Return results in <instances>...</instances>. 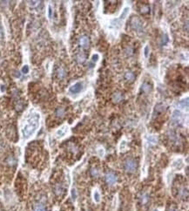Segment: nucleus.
Wrapping results in <instances>:
<instances>
[{
  "instance_id": "obj_1",
  "label": "nucleus",
  "mask_w": 189,
  "mask_h": 211,
  "mask_svg": "<svg viewBox=\"0 0 189 211\" xmlns=\"http://www.w3.org/2000/svg\"><path fill=\"white\" fill-rule=\"evenodd\" d=\"M39 120L40 116L38 113H31L26 119L22 127V134L24 139H30L31 136L34 135L39 127Z\"/></svg>"
},
{
  "instance_id": "obj_2",
  "label": "nucleus",
  "mask_w": 189,
  "mask_h": 211,
  "mask_svg": "<svg viewBox=\"0 0 189 211\" xmlns=\"http://www.w3.org/2000/svg\"><path fill=\"white\" fill-rule=\"evenodd\" d=\"M137 168V162L133 159H128L125 162V169L129 173H133Z\"/></svg>"
},
{
  "instance_id": "obj_3",
  "label": "nucleus",
  "mask_w": 189,
  "mask_h": 211,
  "mask_svg": "<svg viewBox=\"0 0 189 211\" xmlns=\"http://www.w3.org/2000/svg\"><path fill=\"white\" fill-rule=\"evenodd\" d=\"M131 25L135 31H140L142 29V23L138 17H133L131 19Z\"/></svg>"
},
{
  "instance_id": "obj_4",
  "label": "nucleus",
  "mask_w": 189,
  "mask_h": 211,
  "mask_svg": "<svg viewBox=\"0 0 189 211\" xmlns=\"http://www.w3.org/2000/svg\"><path fill=\"white\" fill-rule=\"evenodd\" d=\"M82 88H83L82 83L77 82V83H75V84L73 85V86L70 87L69 91H70V93H79L81 90H82Z\"/></svg>"
},
{
  "instance_id": "obj_5",
  "label": "nucleus",
  "mask_w": 189,
  "mask_h": 211,
  "mask_svg": "<svg viewBox=\"0 0 189 211\" xmlns=\"http://www.w3.org/2000/svg\"><path fill=\"white\" fill-rule=\"evenodd\" d=\"M105 181L110 185H113V184L117 182V176L114 174H112V173H108L105 175Z\"/></svg>"
},
{
  "instance_id": "obj_6",
  "label": "nucleus",
  "mask_w": 189,
  "mask_h": 211,
  "mask_svg": "<svg viewBox=\"0 0 189 211\" xmlns=\"http://www.w3.org/2000/svg\"><path fill=\"white\" fill-rule=\"evenodd\" d=\"M79 46L83 48H88L90 46V39L87 36H83L79 39Z\"/></svg>"
},
{
  "instance_id": "obj_7",
  "label": "nucleus",
  "mask_w": 189,
  "mask_h": 211,
  "mask_svg": "<svg viewBox=\"0 0 189 211\" xmlns=\"http://www.w3.org/2000/svg\"><path fill=\"white\" fill-rule=\"evenodd\" d=\"M67 132H68V127L66 126H64L56 132V135H57L58 138H62L67 134Z\"/></svg>"
},
{
  "instance_id": "obj_8",
  "label": "nucleus",
  "mask_w": 189,
  "mask_h": 211,
  "mask_svg": "<svg viewBox=\"0 0 189 211\" xmlns=\"http://www.w3.org/2000/svg\"><path fill=\"white\" fill-rule=\"evenodd\" d=\"M112 100L114 103H120L123 100V95L121 93H115L112 96Z\"/></svg>"
},
{
  "instance_id": "obj_9",
  "label": "nucleus",
  "mask_w": 189,
  "mask_h": 211,
  "mask_svg": "<svg viewBox=\"0 0 189 211\" xmlns=\"http://www.w3.org/2000/svg\"><path fill=\"white\" fill-rule=\"evenodd\" d=\"M66 76V69H65L64 67H59V68L58 69V78L62 80V78H64Z\"/></svg>"
},
{
  "instance_id": "obj_10",
  "label": "nucleus",
  "mask_w": 189,
  "mask_h": 211,
  "mask_svg": "<svg viewBox=\"0 0 189 211\" xmlns=\"http://www.w3.org/2000/svg\"><path fill=\"white\" fill-rule=\"evenodd\" d=\"M125 78L128 82H132L135 78V75L132 73V72H127V73H125Z\"/></svg>"
},
{
  "instance_id": "obj_11",
  "label": "nucleus",
  "mask_w": 189,
  "mask_h": 211,
  "mask_svg": "<svg viewBox=\"0 0 189 211\" xmlns=\"http://www.w3.org/2000/svg\"><path fill=\"white\" fill-rule=\"evenodd\" d=\"M65 113H66V110H65L64 107H58V108L56 110V115H57V117H59V118L64 117Z\"/></svg>"
},
{
  "instance_id": "obj_12",
  "label": "nucleus",
  "mask_w": 189,
  "mask_h": 211,
  "mask_svg": "<svg viewBox=\"0 0 189 211\" xmlns=\"http://www.w3.org/2000/svg\"><path fill=\"white\" fill-rule=\"evenodd\" d=\"M93 200L97 203H100L101 201V196H100V192L97 191V190H95V191L93 192Z\"/></svg>"
},
{
  "instance_id": "obj_13",
  "label": "nucleus",
  "mask_w": 189,
  "mask_h": 211,
  "mask_svg": "<svg viewBox=\"0 0 189 211\" xmlns=\"http://www.w3.org/2000/svg\"><path fill=\"white\" fill-rule=\"evenodd\" d=\"M85 59H86V56H85V53H79V54H78L77 56V61L78 63H83V62H85Z\"/></svg>"
},
{
  "instance_id": "obj_14",
  "label": "nucleus",
  "mask_w": 189,
  "mask_h": 211,
  "mask_svg": "<svg viewBox=\"0 0 189 211\" xmlns=\"http://www.w3.org/2000/svg\"><path fill=\"white\" fill-rule=\"evenodd\" d=\"M151 85L148 84V83H144L142 85V87H141V89L143 90V92H145V93H148V92H150L151 90Z\"/></svg>"
},
{
  "instance_id": "obj_15",
  "label": "nucleus",
  "mask_w": 189,
  "mask_h": 211,
  "mask_svg": "<svg viewBox=\"0 0 189 211\" xmlns=\"http://www.w3.org/2000/svg\"><path fill=\"white\" fill-rule=\"evenodd\" d=\"M179 118H181V112L178 111V110H175L174 111V113H173V119H174V120H179Z\"/></svg>"
},
{
  "instance_id": "obj_16",
  "label": "nucleus",
  "mask_w": 189,
  "mask_h": 211,
  "mask_svg": "<svg viewBox=\"0 0 189 211\" xmlns=\"http://www.w3.org/2000/svg\"><path fill=\"white\" fill-rule=\"evenodd\" d=\"M129 10L130 9L128 7H125V9H124L122 13H121V15H120V19H124L125 17H127V16L128 15V12H129Z\"/></svg>"
},
{
  "instance_id": "obj_17",
  "label": "nucleus",
  "mask_w": 189,
  "mask_h": 211,
  "mask_svg": "<svg viewBox=\"0 0 189 211\" xmlns=\"http://www.w3.org/2000/svg\"><path fill=\"white\" fill-rule=\"evenodd\" d=\"M150 11V7L148 5H143L142 7L140 8V12L142 14H147V13L149 12Z\"/></svg>"
},
{
  "instance_id": "obj_18",
  "label": "nucleus",
  "mask_w": 189,
  "mask_h": 211,
  "mask_svg": "<svg viewBox=\"0 0 189 211\" xmlns=\"http://www.w3.org/2000/svg\"><path fill=\"white\" fill-rule=\"evenodd\" d=\"M34 211H46V208L42 204H36L34 206Z\"/></svg>"
},
{
  "instance_id": "obj_19",
  "label": "nucleus",
  "mask_w": 189,
  "mask_h": 211,
  "mask_svg": "<svg viewBox=\"0 0 189 211\" xmlns=\"http://www.w3.org/2000/svg\"><path fill=\"white\" fill-rule=\"evenodd\" d=\"M157 140H158V139H157V137L154 135H151L148 137V141H149V143L155 144V143H157Z\"/></svg>"
},
{
  "instance_id": "obj_20",
  "label": "nucleus",
  "mask_w": 189,
  "mask_h": 211,
  "mask_svg": "<svg viewBox=\"0 0 189 211\" xmlns=\"http://www.w3.org/2000/svg\"><path fill=\"white\" fill-rule=\"evenodd\" d=\"M179 106H181V107H182V108H186L187 109V107H188V100H187V99H186V100H182L181 102H179Z\"/></svg>"
},
{
  "instance_id": "obj_21",
  "label": "nucleus",
  "mask_w": 189,
  "mask_h": 211,
  "mask_svg": "<svg viewBox=\"0 0 189 211\" xmlns=\"http://www.w3.org/2000/svg\"><path fill=\"white\" fill-rule=\"evenodd\" d=\"M91 174H92V175H93V177L98 176V170L97 169V168H93L91 169Z\"/></svg>"
},
{
  "instance_id": "obj_22",
  "label": "nucleus",
  "mask_w": 189,
  "mask_h": 211,
  "mask_svg": "<svg viewBox=\"0 0 189 211\" xmlns=\"http://www.w3.org/2000/svg\"><path fill=\"white\" fill-rule=\"evenodd\" d=\"M55 192H56V194L58 195H61L62 194V192H63V188H61V186H57L55 188Z\"/></svg>"
},
{
  "instance_id": "obj_23",
  "label": "nucleus",
  "mask_w": 189,
  "mask_h": 211,
  "mask_svg": "<svg viewBox=\"0 0 189 211\" xmlns=\"http://www.w3.org/2000/svg\"><path fill=\"white\" fill-rule=\"evenodd\" d=\"M125 53H127V55H132V53H133V50H132V48L131 46H128L127 47V49H125Z\"/></svg>"
},
{
  "instance_id": "obj_24",
  "label": "nucleus",
  "mask_w": 189,
  "mask_h": 211,
  "mask_svg": "<svg viewBox=\"0 0 189 211\" xmlns=\"http://www.w3.org/2000/svg\"><path fill=\"white\" fill-rule=\"evenodd\" d=\"M125 147H127V142H125V140H122L120 143V151H124V150H125Z\"/></svg>"
},
{
  "instance_id": "obj_25",
  "label": "nucleus",
  "mask_w": 189,
  "mask_h": 211,
  "mask_svg": "<svg viewBox=\"0 0 189 211\" xmlns=\"http://www.w3.org/2000/svg\"><path fill=\"white\" fill-rule=\"evenodd\" d=\"M141 201H142V203H147V201H148V196H147V195L144 194L143 196H141Z\"/></svg>"
},
{
  "instance_id": "obj_26",
  "label": "nucleus",
  "mask_w": 189,
  "mask_h": 211,
  "mask_svg": "<svg viewBox=\"0 0 189 211\" xmlns=\"http://www.w3.org/2000/svg\"><path fill=\"white\" fill-rule=\"evenodd\" d=\"M77 196H77V192H76V190L73 188V189L71 190V197H73V200H76V198H77Z\"/></svg>"
},
{
  "instance_id": "obj_27",
  "label": "nucleus",
  "mask_w": 189,
  "mask_h": 211,
  "mask_svg": "<svg viewBox=\"0 0 189 211\" xmlns=\"http://www.w3.org/2000/svg\"><path fill=\"white\" fill-rule=\"evenodd\" d=\"M22 73H29V66H24L23 68H22Z\"/></svg>"
},
{
  "instance_id": "obj_28",
  "label": "nucleus",
  "mask_w": 189,
  "mask_h": 211,
  "mask_svg": "<svg viewBox=\"0 0 189 211\" xmlns=\"http://www.w3.org/2000/svg\"><path fill=\"white\" fill-rule=\"evenodd\" d=\"M144 53H145L146 57H148V53H149V46H146L145 49H144Z\"/></svg>"
},
{
  "instance_id": "obj_29",
  "label": "nucleus",
  "mask_w": 189,
  "mask_h": 211,
  "mask_svg": "<svg viewBox=\"0 0 189 211\" xmlns=\"http://www.w3.org/2000/svg\"><path fill=\"white\" fill-rule=\"evenodd\" d=\"M39 3V1H31V2H29V4H30L31 6H35Z\"/></svg>"
},
{
  "instance_id": "obj_30",
  "label": "nucleus",
  "mask_w": 189,
  "mask_h": 211,
  "mask_svg": "<svg viewBox=\"0 0 189 211\" xmlns=\"http://www.w3.org/2000/svg\"><path fill=\"white\" fill-rule=\"evenodd\" d=\"M98 59V54H94L93 56V59H92V60H93V62H96Z\"/></svg>"
},
{
  "instance_id": "obj_31",
  "label": "nucleus",
  "mask_w": 189,
  "mask_h": 211,
  "mask_svg": "<svg viewBox=\"0 0 189 211\" xmlns=\"http://www.w3.org/2000/svg\"><path fill=\"white\" fill-rule=\"evenodd\" d=\"M48 15H49V17H51V16H52V10H51V7H49L48 9Z\"/></svg>"
},
{
  "instance_id": "obj_32",
  "label": "nucleus",
  "mask_w": 189,
  "mask_h": 211,
  "mask_svg": "<svg viewBox=\"0 0 189 211\" xmlns=\"http://www.w3.org/2000/svg\"><path fill=\"white\" fill-rule=\"evenodd\" d=\"M98 154H100V156L104 155V150H103V148H100V149H98Z\"/></svg>"
},
{
  "instance_id": "obj_33",
  "label": "nucleus",
  "mask_w": 189,
  "mask_h": 211,
  "mask_svg": "<svg viewBox=\"0 0 189 211\" xmlns=\"http://www.w3.org/2000/svg\"><path fill=\"white\" fill-rule=\"evenodd\" d=\"M2 37V31H1V29H0V38Z\"/></svg>"
},
{
  "instance_id": "obj_34",
  "label": "nucleus",
  "mask_w": 189,
  "mask_h": 211,
  "mask_svg": "<svg viewBox=\"0 0 189 211\" xmlns=\"http://www.w3.org/2000/svg\"><path fill=\"white\" fill-rule=\"evenodd\" d=\"M155 211H159V210H155Z\"/></svg>"
}]
</instances>
